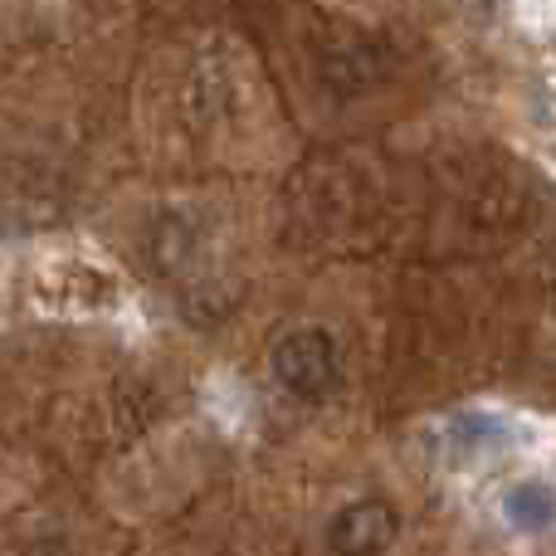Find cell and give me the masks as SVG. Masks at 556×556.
<instances>
[{
	"label": "cell",
	"instance_id": "obj_1",
	"mask_svg": "<svg viewBox=\"0 0 556 556\" xmlns=\"http://www.w3.org/2000/svg\"><path fill=\"white\" fill-rule=\"evenodd\" d=\"M274 381L283 386L298 401H323V395L337 391L342 381V352H337V337L323 332V327H298L283 342L274 346L269 356Z\"/></svg>",
	"mask_w": 556,
	"mask_h": 556
},
{
	"label": "cell",
	"instance_id": "obj_2",
	"mask_svg": "<svg viewBox=\"0 0 556 556\" xmlns=\"http://www.w3.org/2000/svg\"><path fill=\"white\" fill-rule=\"evenodd\" d=\"M391 538H395V508L391 503H376V498L346 503L332 518V532H327L337 556H376L391 547Z\"/></svg>",
	"mask_w": 556,
	"mask_h": 556
}]
</instances>
